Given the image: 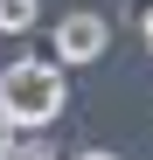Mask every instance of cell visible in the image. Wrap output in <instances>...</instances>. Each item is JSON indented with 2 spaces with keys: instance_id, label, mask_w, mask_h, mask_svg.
Instances as JSON below:
<instances>
[{
  "instance_id": "cell-3",
  "label": "cell",
  "mask_w": 153,
  "mask_h": 160,
  "mask_svg": "<svg viewBox=\"0 0 153 160\" xmlns=\"http://www.w3.org/2000/svg\"><path fill=\"white\" fill-rule=\"evenodd\" d=\"M42 21V0H0V35H28Z\"/></svg>"
},
{
  "instance_id": "cell-6",
  "label": "cell",
  "mask_w": 153,
  "mask_h": 160,
  "mask_svg": "<svg viewBox=\"0 0 153 160\" xmlns=\"http://www.w3.org/2000/svg\"><path fill=\"white\" fill-rule=\"evenodd\" d=\"M7 146H14V125H7V118H0V153H7Z\"/></svg>"
},
{
  "instance_id": "cell-7",
  "label": "cell",
  "mask_w": 153,
  "mask_h": 160,
  "mask_svg": "<svg viewBox=\"0 0 153 160\" xmlns=\"http://www.w3.org/2000/svg\"><path fill=\"white\" fill-rule=\"evenodd\" d=\"M139 28H146V49H153V14H146V21H139Z\"/></svg>"
},
{
  "instance_id": "cell-2",
  "label": "cell",
  "mask_w": 153,
  "mask_h": 160,
  "mask_svg": "<svg viewBox=\"0 0 153 160\" xmlns=\"http://www.w3.org/2000/svg\"><path fill=\"white\" fill-rule=\"evenodd\" d=\"M49 49H56V63H63V70H70V63H97V56L111 49V21H105V14H91V7H76V14L56 21Z\"/></svg>"
},
{
  "instance_id": "cell-5",
  "label": "cell",
  "mask_w": 153,
  "mask_h": 160,
  "mask_svg": "<svg viewBox=\"0 0 153 160\" xmlns=\"http://www.w3.org/2000/svg\"><path fill=\"white\" fill-rule=\"evenodd\" d=\"M76 160H118L111 146H84V153H76Z\"/></svg>"
},
{
  "instance_id": "cell-1",
  "label": "cell",
  "mask_w": 153,
  "mask_h": 160,
  "mask_svg": "<svg viewBox=\"0 0 153 160\" xmlns=\"http://www.w3.org/2000/svg\"><path fill=\"white\" fill-rule=\"evenodd\" d=\"M63 104H70L63 63H49V56H21V63L0 70V118H7L14 132H42V125H56Z\"/></svg>"
},
{
  "instance_id": "cell-4",
  "label": "cell",
  "mask_w": 153,
  "mask_h": 160,
  "mask_svg": "<svg viewBox=\"0 0 153 160\" xmlns=\"http://www.w3.org/2000/svg\"><path fill=\"white\" fill-rule=\"evenodd\" d=\"M0 160H56V146H42V139H28V132H14V146L0 153Z\"/></svg>"
}]
</instances>
